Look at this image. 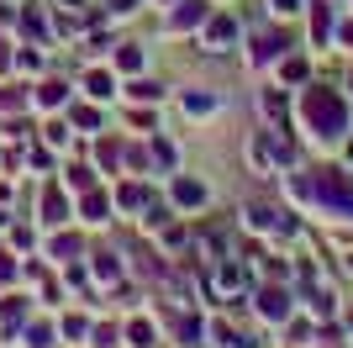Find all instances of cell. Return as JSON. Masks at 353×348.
I'll use <instances>...</instances> for the list:
<instances>
[{
	"instance_id": "9",
	"label": "cell",
	"mask_w": 353,
	"mask_h": 348,
	"mask_svg": "<svg viewBox=\"0 0 353 348\" xmlns=\"http://www.w3.org/2000/svg\"><path fill=\"white\" fill-rule=\"evenodd\" d=\"M43 217H48V222H63V217H69V206H63V195H59V190H48V201H43Z\"/></svg>"
},
{
	"instance_id": "3",
	"label": "cell",
	"mask_w": 353,
	"mask_h": 348,
	"mask_svg": "<svg viewBox=\"0 0 353 348\" xmlns=\"http://www.w3.org/2000/svg\"><path fill=\"white\" fill-rule=\"evenodd\" d=\"M201 21H206V6H201V0H185V6L169 16V32H190V27H201Z\"/></svg>"
},
{
	"instance_id": "13",
	"label": "cell",
	"mask_w": 353,
	"mask_h": 348,
	"mask_svg": "<svg viewBox=\"0 0 353 348\" xmlns=\"http://www.w3.org/2000/svg\"><path fill=\"white\" fill-rule=\"evenodd\" d=\"M185 111H190V116H206V111H216V101H211V95H185Z\"/></svg>"
},
{
	"instance_id": "14",
	"label": "cell",
	"mask_w": 353,
	"mask_h": 348,
	"mask_svg": "<svg viewBox=\"0 0 353 348\" xmlns=\"http://www.w3.org/2000/svg\"><path fill=\"white\" fill-rule=\"evenodd\" d=\"M27 343L32 348H53V333H48L43 322H32V327H27Z\"/></svg>"
},
{
	"instance_id": "25",
	"label": "cell",
	"mask_w": 353,
	"mask_h": 348,
	"mask_svg": "<svg viewBox=\"0 0 353 348\" xmlns=\"http://www.w3.org/2000/svg\"><path fill=\"white\" fill-rule=\"evenodd\" d=\"M269 6H274V11H280V16H290V11H301V0H269Z\"/></svg>"
},
{
	"instance_id": "1",
	"label": "cell",
	"mask_w": 353,
	"mask_h": 348,
	"mask_svg": "<svg viewBox=\"0 0 353 348\" xmlns=\"http://www.w3.org/2000/svg\"><path fill=\"white\" fill-rule=\"evenodd\" d=\"M301 116H306V127L316 132L322 143H332V137H343V132H348V111H343L338 90L311 85L306 95H301Z\"/></svg>"
},
{
	"instance_id": "12",
	"label": "cell",
	"mask_w": 353,
	"mask_h": 348,
	"mask_svg": "<svg viewBox=\"0 0 353 348\" xmlns=\"http://www.w3.org/2000/svg\"><path fill=\"white\" fill-rule=\"evenodd\" d=\"M95 275H101V280H117V275H121V264L111 259V253H95Z\"/></svg>"
},
{
	"instance_id": "18",
	"label": "cell",
	"mask_w": 353,
	"mask_h": 348,
	"mask_svg": "<svg viewBox=\"0 0 353 348\" xmlns=\"http://www.w3.org/2000/svg\"><path fill=\"white\" fill-rule=\"evenodd\" d=\"M74 253H79V243H74V238H59V243H53V259H74Z\"/></svg>"
},
{
	"instance_id": "22",
	"label": "cell",
	"mask_w": 353,
	"mask_h": 348,
	"mask_svg": "<svg viewBox=\"0 0 353 348\" xmlns=\"http://www.w3.org/2000/svg\"><path fill=\"white\" fill-rule=\"evenodd\" d=\"M69 185H74V190H90L95 180H90V169H69Z\"/></svg>"
},
{
	"instance_id": "4",
	"label": "cell",
	"mask_w": 353,
	"mask_h": 348,
	"mask_svg": "<svg viewBox=\"0 0 353 348\" xmlns=\"http://www.w3.org/2000/svg\"><path fill=\"white\" fill-rule=\"evenodd\" d=\"M248 222H253L259 232H274V227H280V232H290V222H285V217H274L269 206H253V211H248Z\"/></svg>"
},
{
	"instance_id": "23",
	"label": "cell",
	"mask_w": 353,
	"mask_h": 348,
	"mask_svg": "<svg viewBox=\"0 0 353 348\" xmlns=\"http://www.w3.org/2000/svg\"><path fill=\"white\" fill-rule=\"evenodd\" d=\"M280 74H285V79H306V64H301V58H290V64H285Z\"/></svg>"
},
{
	"instance_id": "8",
	"label": "cell",
	"mask_w": 353,
	"mask_h": 348,
	"mask_svg": "<svg viewBox=\"0 0 353 348\" xmlns=\"http://www.w3.org/2000/svg\"><path fill=\"white\" fill-rule=\"evenodd\" d=\"M105 211H111L105 195H101V190H90V195H85V222H105Z\"/></svg>"
},
{
	"instance_id": "6",
	"label": "cell",
	"mask_w": 353,
	"mask_h": 348,
	"mask_svg": "<svg viewBox=\"0 0 353 348\" xmlns=\"http://www.w3.org/2000/svg\"><path fill=\"white\" fill-rule=\"evenodd\" d=\"M174 201L179 206H201V201H206V185H201V180H179V185H174Z\"/></svg>"
},
{
	"instance_id": "7",
	"label": "cell",
	"mask_w": 353,
	"mask_h": 348,
	"mask_svg": "<svg viewBox=\"0 0 353 348\" xmlns=\"http://www.w3.org/2000/svg\"><path fill=\"white\" fill-rule=\"evenodd\" d=\"M232 32H237V27H232V16H216V21L206 27V43L221 48V43H232Z\"/></svg>"
},
{
	"instance_id": "17",
	"label": "cell",
	"mask_w": 353,
	"mask_h": 348,
	"mask_svg": "<svg viewBox=\"0 0 353 348\" xmlns=\"http://www.w3.org/2000/svg\"><path fill=\"white\" fill-rule=\"evenodd\" d=\"M143 201H148L143 185H127V190H121V206H143Z\"/></svg>"
},
{
	"instance_id": "20",
	"label": "cell",
	"mask_w": 353,
	"mask_h": 348,
	"mask_svg": "<svg viewBox=\"0 0 353 348\" xmlns=\"http://www.w3.org/2000/svg\"><path fill=\"white\" fill-rule=\"evenodd\" d=\"M132 95H137V101H159V85H148V79H137V85H132Z\"/></svg>"
},
{
	"instance_id": "5",
	"label": "cell",
	"mask_w": 353,
	"mask_h": 348,
	"mask_svg": "<svg viewBox=\"0 0 353 348\" xmlns=\"http://www.w3.org/2000/svg\"><path fill=\"white\" fill-rule=\"evenodd\" d=\"M259 311H264V317H285V311H290V296H285V290H264V296H259Z\"/></svg>"
},
{
	"instance_id": "26",
	"label": "cell",
	"mask_w": 353,
	"mask_h": 348,
	"mask_svg": "<svg viewBox=\"0 0 353 348\" xmlns=\"http://www.w3.org/2000/svg\"><path fill=\"white\" fill-rule=\"evenodd\" d=\"M111 11H117V16H127V11H137V0H111Z\"/></svg>"
},
{
	"instance_id": "16",
	"label": "cell",
	"mask_w": 353,
	"mask_h": 348,
	"mask_svg": "<svg viewBox=\"0 0 353 348\" xmlns=\"http://www.w3.org/2000/svg\"><path fill=\"white\" fill-rule=\"evenodd\" d=\"M311 32H316V43H322L327 32H332V16H327V6H322V11H316V21H311Z\"/></svg>"
},
{
	"instance_id": "15",
	"label": "cell",
	"mask_w": 353,
	"mask_h": 348,
	"mask_svg": "<svg viewBox=\"0 0 353 348\" xmlns=\"http://www.w3.org/2000/svg\"><path fill=\"white\" fill-rule=\"evenodd\" d=\"M117 64H121L127 74H132V69H143V48H121V53H117Z\"/></svg>"
},
{
	"instance_id": "11",
	"label": "cell",
	"mask_w": 353,
	"mask_h": 348,
	"mask_svg": "<svg viewBox=\"0 0 353 348\" xmlns=\"http://www.w3.org/2000/svg\"><path fill=\"white\" fill-rule=\"evenodd\" d=\"M85 90H90V95H101V101H105V95H111V90H117V85H111V74H90V79H85Z\"/></svg>"
},
{
	"instance_id": "19",
	"label": "cell",
	"mask_w": 353,
	"mask_h": 348,
	"mask_svg": "<svg viewBox=\"0 0 353 348\" xmlns=\"http://www.w3.org/2000/svg\"><path fill=\"white\" fill-rule=\"evenodd\" d=\"M43 106H63V85H43V95H37Z\"/></svg>"
},
{
	"instance_id": "2",
	"label": "cell",
	"mask_w": 353,
	"mask_h": 348,
	"mask_svg": "<svg viewBox=\"0 0 353 348\" xmlns=\"http://www.w3.org/2000/svg\"><path fill=\"white\" fill-rule=\"evenodd\" d=\"M311 195L327 206V211H343V217H353V180L338 169H322L316 174V185H311Z\"/></svg>"
},
{
	"instance_id": "21",
	"label": "cell",
	"mask_w": 353,
	"mask_h": 348,
	"mask_svg": "<svg viewBox=\"0 0 353 348\" xmlns=\"http://www.w3.org/2000/svg\"><path fill=\"white\" fill-rule=\"evenodd\" d=\"M153 159H159V169H169V164H174V148H169V143H153Z\"/></svg>"
},
{
	"instance_id": "27",
	"label": "cell",
	"mask_w": 353,
	"mask_h": 348,
	"mask_svg": "<svg viewBox=\"0 0 353 348\" xmlns=\"http://www.w3.org/2000/svg\"><path fill=\"white\" fill-rule=\"evenodd\" d=\"M59 6H69V0H59Z\"/></svg>"
},
{
	"instance_id": "10",
	"label": "cell",
	"mask_w": 353,
	"mask_h": 348,
	"mask_svg": "<svg viewBox=\"0 0 353 348\" xmlns=\"http://www.w3.org/2000/svg\"><path fill=\"white\" fill-rule=\"evenodd\" d=\"M127 338H132V348H153V327H148V322H132Z\"/></svg>"
},
{
	"instance_id": "24",
	"label": "cell",
	"mask_w": 353,
	"mask_h": 348,
	"mask_svg": "<svg viewBox=\"0 0 353 348\" xmlns=\"http://www.w3.org/2000/svg\"><path fill=\"white\" fill-rule=\"evenodd\" d=\"M16 275V264H11V253H0V285H6V280Z\"/></svg>"
}]
</instances>
